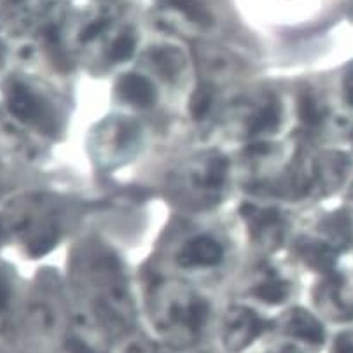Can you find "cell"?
Returning a JSON list of instances; mask_svg holds the SVG:
<instances>
[{"label":"cell","instance_id":"cell-4","mask_svg":"<svg viewBox=\"0 0 353 353\" xmlns=\"http://www.w3.org/2000/svg\"><path fill=\"white\" fill-rule=\"evenodd\" d=\"M117 90H119V94L126 102L139 107H149L156 98V90L152 83L139 74L124 75L123 79L119 81Z\"/></svg>","mask_w":353,"mask_h":353},{"label":"cell","instance_id":"cell-14","mask_svg":"<svg viewBox=\"0 0 353 353\" xmlns=\"http://www.w3.org/2000/svg\"><path fill=\"white\" fill-rule=\"evenodd\" d=\"M57 238L58 236L54 231H48V233H44L42 236H39L37 240L30 245L32 256H35V257L44 256L46 252L51 250V248H53V245L57 243Z\"/></svg>","mask_w":353,"mask_h":353},{"label":"cell","instance_id":"cell-6","mask_svg":"<svg viewBox=\"0 0 353 353\" xmlns=\"http://www.w3.org/2000/svg\"><path fill=\"white\" fill-rule=\"evenodd\" d=\"M301 252H303L306 263L312 264V266L316 268V270H329V268L334 264V259H336L334 250L323 243L306 245Z\"/></svg>","mask_w":353,"mask_h":353},{"label":"cell","instance_id":"cell-7","mask_svg":"<svg viewBox=\"0 0 353 353\" xmlns=\"http://www.w3.org/2000/svg\"><path fill=\"white\" fill-rule=\"evenodd\" d=\"M280 121V107L279 103H270V105L264 107L259 114L256 116L254 123H252L250 133L257 135V133L271 132L279 126Z\"/></svg>","mask_w":353,"mask_h":353},{"label":"cell","instance_id":"cell-11","mask_svg":"<svg viewBox=\"0 0 353 353\" xmlns=\"http://www.w3.org/2000/svg\"><path fill=\"white\" fill-rule=\"evenodd\" d=\"M256 296L261 297L266 303H273V305H279L287 297V285L285 283L279 282V280H271V282L263 283V285L257 287Z\"/></svg>","mask_w":353,"mask_h":353},{"label":"cell","instance_id":"cell-16","mask_svg":"<svg viewBox=\"0 0 353 353\" xmlns=\"http://www.w3.org/2000/svg\"><path fill=\"white\" fill-rule=\"evenodd\" d=\"M109 27V21L107 19H98V21L91 23V25H88L86 28L83 30V34H81V41H91V39L98 37V35L102 34L105 28Z\"/></svg>","mask_w":353,"mask_h":353},{"label":"cell","instance_id":"cell-13","mask_svg":"<svg viewBox=\"0 0 353 353\" xmlns=\"http://www.w3.org/2000/svg\"><path fill=\"white\" fill-rule=\"evenodd\" d=\"M208 308L205 303L198 301V303H192L188 310V325L194 331H198L199 327L205 323V319H207Z\"/></svg>","mask_w":353,"mask_h":353},{"label":"cell","instance_id":"cell-10","mask_svg":"<svg viewBox=\"0 0 353 353\" xmlns=\"http://www.w3.org/2000/svg\"><path fill=\"white\" fill-rule=\"evenodd\" d=\"M297 112H299V117L303 123L312 124V126L319 124L323 117L322 110L316 105L315 98L310 93H303L299 97V109H297Z\"/></svg>","mask_w":353,"mask_h":353},{"label":"cell","instance_id":"cell-3","mask_svg":"<svg viewBox=\"0 0 353 353\" xmlns=\"http://www.w3.org/2000/svg\"><path fill=\"white\" fill-rule=\"evenodd\" d=\"M179 259L184 266H215L222 259V247L212 238L199 236L189 241Z\"/></svg>","mask_w":353,"mask_h":353},{"label":"cell","instance_id":"cell-9","mask_svg":"<svg viewBox=\"0 0 353 353\" xmlns=\"http://www.w3.org/2000/svg\"><path fill=\"white\" fill-rule=\"evenodd\" d=\"M212 102H214V88L210 84H201L191 98L192 117L194 119H203L208 110H210Z\"/></svg>","mask_w":353,"mask_h":353},{"label":"cell","instance_id":"cell-8","mask_svg":"<svg viewBox=\"0 0 353 353\" xmlns=\"http://www.w3.org/2000/svg\"><path fill=\"white\" fill-rule=\"evenodd\" d=\"M170 4L184 12L191 21L199 23V25H208L212 23L210 12L205 9V6L199 0H170Z\"/></svg>","mask_w":353,"mask_h":353},{"label":"cell","instance_id":"cell-18","mask_svg":"<svg viewBox=\"0 0 353 353\" xmlns=\"http://www.w3.org/2000/svg\"><path fill=\"white\" fill-rule=\"evenodd\" d=\"M8 299H9V290L8 285L2 279H0V310H4L6 305H8Z\"/></svg>","mask_w":353,"mask_h":353},{"label":"cell","instance_id":"cell-17","mask_svg":"<svg viewBox=\"0 0 353 353\" xmlns=\"http://www.w3.org/2000/svg\"><path fill=\"white\" fill-rule=\"evenodd\" d=\"M345 91H346V100H348V102L353 105V67L350 68L348 74H346Z\"/></svg>","mask_w":353,"mask_h":353},{"label":"cell","instance_id":"cell-1","mask_svg":"<svg viewBox=\"0 0 353 353\" xmlns=\"http://www.w3.org/2000/svg\"><path fill=\"white\" fill-rule=\"evenodd\" d=\"M266 327L268 322H264L254 312H250V310H240L238 319L230 320L228 334H225L228 350L230 352H238L243 346H247L252 339H256Z\"/></svg>","mask_w":353,"mask_h":353},{"label":"cell","instance_id":"cell-2","mask_svg":"<svg viewBox=\"0 0 353 353\" xmlns=\"http://www.w3.org/2000/svg\"><path fill=\"white\" fill-rule=\"evenodd\" d=\"M8 105L12 116H16L23 123H35L44 114V105L41 100L27 86L19 83H12L9 88Z\"/></svg>","mask_w":353,"mask_h":353},{"label":"cell","instance_id":"cell-12","mask_svg":"<svg viewBox=\"0 0 353 353\" xmlns=\"http://www.w3.org/2000/svg\"><path fill=\"white\" fill-rule=\"evenodd\" d=\"M133 51H135V39L132 35H121L110 48V60L114 61H124L132 58Z\"/></svg>","mask_w":353,"mask_h":353},{"label":"cell","instance_id":"cell-19","mask_svg":"<svg viewBox=\"0 0 353 353\" xmlns=\"http://www.w3.org/2000/svg\"><path fill=\"white\" fill-rule=\"evenodd\" d=\"M336 353H353V345L352 343L345 341V339H341V341L336 345Z\"/></svg>","mask_w":353,"mask_h":353},{"label":"cell","instance_id":"cell-15","mask_svg":"<svg viewBox=\"0 0 353 353\" xmlns=\"http://www.w3.org/2000/svg\"><path fill=\"white\" fill-rule=\"evenodd\" d=\"M225 176V163L224 161H215L212 165L210 172H208L207 176V184L212 185V188H217V185L222 184Z\"/></svg>","mask_w":353,"mask_h":353},{"label":"cell","instance_id":"cell-5","mask_svg":"<svg viewBox=\"0 0 353 353\" xmlns=\"http://www.w3.org/2000/svg\"><path fill=\"white\" fill-rule=\"evenodd\" d=\"M289 332L296 338L305 339L308 343H322L323 329L315 316L310 315L305 310H294L292 319L289 322Z\"/></svg>","mask_w":353,"mask_h":353}]
</instances>
